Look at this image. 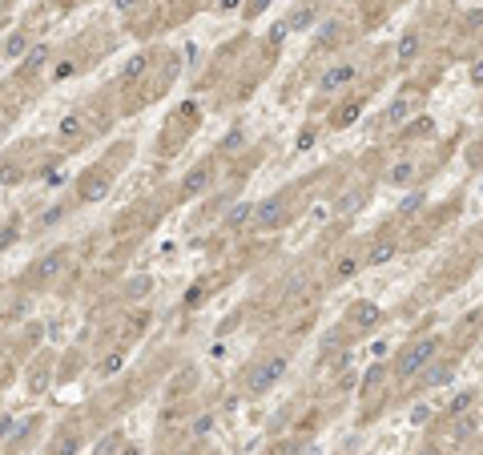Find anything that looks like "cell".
<instances>
[{
    "label": "cell",
    "mask_w": 483,
    "mask_h": 455,
    "mask_svg": "<svg viewBox=\"0 0 483 455\" xmlns=\"http://www.w3.org/2000/svg\"><path fill=\"white\" fill-rule=\"evenodd\" d=\"M197 130H202V105H197V101H181L174 113L165 117V125H161V133H158V153L161 158L181 153Z\"/></svg>",
    "instance_id": "obj_4"
},
{
    "label": "cell",
    "mask_w": 483,
    "mask_h": 455,
    "mask_svg": "<svg viewBox=\"0 0 483 455\" xmlns=\"http://www.w3.org/2000/svg\"><path fill=\"white\" fill-rule=\"evenodd\" d=\"M290 194H294V190H282V194L258 202V206H254V222H250V226H254V230H282V226H290V222H294Z\"/></svg>",
    "instance_id": "obj_11"
},
{
    "label": "cell",
    "mask_w": 483,
    "mask_h": 455,
    "mask_svg": "<svg viewBox=\"0 0 483 455\" xmlns=\"http://www.w3.org/2000/svg\"><path fill=\"white\" fill-rule=\"evenodd\" d=\"M270 455H274V451H270Z\"/></svg>",
    "instance_id": "obj_38"
},
{
    "label": "cell",
    "mask_w": 483,
    "mask_h": 455,
    "mask_svg": "<svg viewBox=\"0 0 483 455\" xmlns=\"http://www.w3.org/2000/svg\"><path fill=\"white\" fill-rule=\"evenodd\" d=\"M475 399H479V395H475V387L459 391V395H455V399L447 403V411H443V415H447V419H459L463 411H471V407H475Z\"/></svg>",
    "instance_id": "obj_25"
},
{
    "label": "cell",
    "mask_w": 483,
    "mask_h": 455,
    "mask_svg": "<svg viewBox=\"0 0 483 455\" xmlns=\"http://www.w3.org/2000/svg\"><path fill=\"white\" fill-rule=\"evenodd\" d=\"M254 206L258 202H241V206H230V214H225V230H241L254 222Z\"/></svg>",
    "instance_id": "obj_23"
},
{
    "label": "cell",
    "mask_w": 483,
    "mask_h": 455,
    "mask_svg": "<svg viewBox=\"0 0 483 455\" xmlns=\"http://www.w3.org/2000/svg\"><path fill=\"white\" fill-rule=\"evenodd\" d=\"M32 45H36V41H32V33L29 29H13V33L4 36V45H0V57H4V61H24V52L32 49Z\"/></svg>",
    "instance_id": "obj_16"
},
{
    "label": "cell",
    "mask_w": 483,
    "mask_h": 455,
    "mask_svg": "<svg viewBox=\"0 0 483 455\" xmlns=\"http://www.w3.org/2000/svg\"><path fill=\"white\" fill-rule=\"evenodd\" d=\"M133 162V141H113L93 165L80 169V178L73 181V202L77 206H97L113 194V181L125 174V165Z\"/></svg>",
    "instance_id": "obj_1"
},
{
    "label": "cell",
    "mask_w": 483,
    "mask_h": 455,
    "mask_svg": "<svg viewBox=\"0 0 483 455\" xmlns=\"http://www.w3.org/2000/svg\"><path fill=\"white\" fill-rule=\"evenodd\" d=\"M471 85H483V61H475V65H471Z\"/></svg>",
    "instance_id": "obj_36"
},
{
    "label": "cell",
    "mask_w": 483,
    "mask_h": 455,
    "mask_svg": "<svg viewBox=\"0 0 483 455\" xmlns=\"http://www.w3.org/2000/svg\"><path fill=\"white\" fill-rule=\"evenodd\" d=\"M363 266H367V262L358 258V254H342V258H338L335 266H330V282H346V278L358 274Z\"/></svg>",
    "instance_id": "obj_22"
},
{
    "label": "cell",
    "mask_w": 483,
    "mask_h": 455,
    "mask_svg": "<svg viewBox=\"0 0 483 455\" xmlns=\"http://www.w3.org/2000/svg\"><path fill=\"white\" fill-rule=\"evenodd\" d=\"M57 371H61V355L57 351H32V358L24 363V387H29V395H45L57 383Z\"/></svg>",
    "instance_id": "obj_10"
},
{
    "label": "cell",
    "mask_w": 483,
    "mask_h": 455,
    "mask_svg": "<svg viewBox=\"0 0 483 455\" xmlns=\"http://www.w3.org/2000/svg\"><path fill=\"white\" fill-rule=\"evenodd\" d=\"M16 238H20V218H8V222L0 226V250H8Z\"/></svg>",
    "instance_id": "obj_29"
},
{
    "label": "cell",
    "mask_w": 483,
    "mask_h": 455,
    "mask_svg": "<svg viewBox=\"0 0 483 455\" xmlns=\"http://www.w3.org/2000/svg\"><path fill=\"white\" fill-rule=\"evenodd\" d=\"M427 133H431V121H427V117H419V121H407V125H402V137H427Z\"/></svg>",
    "instance_id": "obj_30"
},
{
    "label": "cell",
    "mask_w": 483,
    "mask_h": 455,
    "mask_svg": "<svg viewBox=\"0 0 483 455\" xmlns=\"http://www.w3.org/2000/svg\"><path fill=\"white\" fill-rule=\"evenodd\" d=\"M117 455H141V447H137L133 439H125V443H121V451H117Z\"/></svg>",
    "instance_id": "obj_35"
},
{
    "label": "cell",
    "mask_w": 483,
    "mask_h": 455,
    "mask_svg": "<svg viewBox=\"0 0 483 455\" xmlns=\"http://www.w3.org/2000/svg\"><path fill=\"white\" fill-rule=\"evenodd\" d=\"M222 169H225V165H222V158H218V153L209 149L206 158H197V162H193L190 169L181 174V181L174 186V202L181 206V202H197V197H206L209 190L218 186Z\"/></svg>",
    "instance_id": "obj_6"
},
{
    "label": "cell",
    "mask_w": 483,
    "mask_h": 455,
    "mask_svg": "<svg viewBox=\"0 0 483 455\" xmlns=\"http://www.w3.org/2000/svg\"><path fill=\"white\" fill-rule=\"evenodd\" d=\"M415 178H419V169H415V162H411V158H399V162L386 169V181H391V186H411Z\"/></svg>",
    "instance_id": "obj_21"
},
{
    "label": "cell",
    "mask_w": 483,
    "mask_h": 455,
    "mask_svg": "<svg viewBox=\"0 0 483 455\" xmlns=\"http://www.w3.org/2000/svg\"><path fill=\"white\" fill-rule=\"evenodd\" d=\"M346 323H351L354 335H370V330L383 326V310L374 307V302H354V307L346 310Z\"/></svg>",
    "instance_id": "obj_13"
},
{
    "label": "cell",
    "mask_w": 483,
    "mask_h": 455,
    "mask_svg": "<svg viewBox=\"0 0 483 455\" xmlns=\"http://www.w3.org/2000/svg\"><path fill=\"white\" fill-rule=\"evenodd\" d=\"M45 431H48V415H41V411L20 415L0 455H32V451H41V447H45Z\"/></svg>",
    "instance_id": "obj_9"
},
{
    "label": "cell",
    "mask_w": 483,
    "mask_h": 455,
    "mask_svg": "<svg viewBox=\"0 0 483 455\" xmlns=\"http://www.w3.org/2000/svg\"><path fill=\"white\" fill-rule=\"evenodd\" d=\"M0 411H4V407H0Z\"/></svg>",
    "instance_id": "obj_37"
},
{
    "label": "cell",
    "mask_w": 483,
    "mask_h": 455,
    "mask_svg": "<svg viewBox=\"0 0 483 455\" xmlns=\"http://www.w3.org/2000/svg\"><path fill=\"white\" fill-rule=\"evenodd\" d=\"M69 262H73V246H52L48 254H41V258H32L29 266H24L16 290L20 294H45L48 286L61 282V274L69 270Z\"/></svg>",
    "instance_id": "obj_3"
},
{
    "label": "cell",
    "mask_w": 483,
    "mask_h": 455,
    "mask_svg": "<svg viewBox=\"0 0 483 455\" xmlns=\"http://www.w3.org/2000/svg\"><path fill=\"white\" fill-rule=\"evenodd\" d=\"M439 346H443V342L435 339V335H423V339L407 342L399 355L391 358V379H395V383H411V379H419V374L439 358Z\"/></svg>",
    "instance_id": "obj_7"
},
{
    "label": "cell",
    "mask_w": 483,
    "mask_h": 455,
    "mask_svg": "<svg viewBox=\"0 0 483 455\" xmlns=\"http://www.w3.org/2000/svg\"><path fill=\"white\" fill-rule=\"evenodd\" d=\"M415 52H419V33H407L399 41V61H402V65H411V61H415Z\"/></svg>",
    "instance_id": "obj_28"
},
{
    "label": "cell",
    "mask_w": 483,
    "mask_h": 455,
    "mask_svg": "<svg viewBox=\"0 0 483 455\" xmlns=\"http://www.w3.org/2000/svg\"><path fill=\"white\" fill-rule=\"evenodd\" d=\"M121 443H125V431H121V427H105V431L97 435V443H93V455H117L121 451Z\"/></svg>",
    "instance_id": "obj_20"
},
{
    "label": "cell",
    "mask_w": 483,
    "mask_h": 455,
    "mask_svg": "<svg viewBox=\"0 0 483 455\" xmlns=\"http://www.w3.org/2000/svg\"><path fill=\"white\" fill-rule=\"evenodd\" d=\"M399 254V238H391V234H374L367 246V254H363V262L367 266H386V262Z\"/></svg>",
    "instance_id": "obj_14"
},
{
    "label": "cell",
    "mask_w": 483,
    "mask_h": 455,
    "mask_svg": "<svg viewBox=\"0 0 483 455\" xmlns=\"http://www.w3.org/2000/svg\"><path fill=\"white\" fill-rule=\"evenodd\" d=\"M73 210H77V202H73V197H69V202H57L52 210H45V214H41V218H36V226H41V230L57 226V222H61V218H69V214H73Z\"/></svg>",
    "instance_id": "obj_24"
},
{
    "label": "cell",
    "mask_w": 483,
    "mask_h": 455,
    "mask_svg": "<svg viewBox=\"0 0 483 455\" xmlns=\"http://www.w3.org/2000/svg\"><path fill=\"white\" fill-rule=\"evenodd\" d=\"M238 8H241V0H218V4H214V13H222V17L225 13H238Z\"/></svg>",
    "instance_id": "obj_33"
},
{
    "label": "cell",
    "mask_w": 483,
    "mask_h": 455,
    "mask_svg": "<svg viewBox=\"0 0 483 455\" xmlns=\"http://www.w3.org/2000/svg\"><path fill=\"white\" fill-rule=\"evenodd\" d=\"M174 4H177V0H174ZM206 4H209V0H181V8H177V17H174V20H186V17H190V13H197V8H206Z\"/></svg>",
    "instance_id": "obj_32"
},
{
    "label": "cell",
    "mask_w": 483,
    "mask_h": 455,
    "mask_svg": "<svg viewBox=\"0 0 483 455\" xmlns=\"http://www.w3.org/2000/svg\"><path fill=\"white\" fill-rule=\"evenodd\" d=\"M93 435V423L85 411H73V415H64L52 431H48V443L41 447V455H80V447L89 443Z\"/></svg>",
    "instance_id": "obj_8"
},
{
    "label": "cell",
    "mask_w": 483,
    "mask_h": 455,
    "mask_svg": "<svg viewBox=\"0 0 483 455\" xmlns=\"http://www.w3.org/2000/svg\"><path fill=\"white\" fill-rule=\"evenodd\" d=\"M358 73H363V65H354V61H335V65H326L322 77H318V97H335V93H342V89H351V85L358 81Z\"/></svg>",
    "instance_id": "obj_12"
},
{
    "label": "cell",
    "mask_w": 483,
    "mask_h": 455,
    "mask_svg": "<svg viewBox=\"0 0 483 455\" xmlns=\"http://www.w3.org/2000/svg\"><path fill=\"white\" fill-rule=\"evenodd\" d=\"M407 117H411V101L399 97V101H391V109L383 113V125H386V130H395V125H399V121H407Z\"/></svg>",
    "instance_id": "obj_26"
},
{
    "label": "cell",
    "mask_w": 483,
    "mask_h": 455,
    "mask_svg": "<svg viewBox=\"0 0 483 455\" xmlns=\"http://www.w3.org/2000/svg\"><path fill=\"white\" fill-rule=\"evenodd\" d=\"M193 391H197V367H193V363H186V367H181V374H174V379H169V403H174V399H190Z\"/></svg>",
    "instance_id": "obj_17"
},
{
    "label": "cell",
    "mask_w": 483,
    "mask_h": 455,
    "mask_svg": "<svg viewBox=\"0 0 483 455\" xmlns=\"http://www.w3.org/2000/svg\"><path fill=\"white\" fill-rule=\"evenodd\" d=\"M241 149H246V125H230V133L214 146V153L222 158V165H230V162H238L241 158Z\"/></svg>",
    "instance_id": "obj_15"
},
{
    "label": "cell",
    "mask_w": 483,
    "mask_h": 455,
    "mask_svg": "<svg viewBox=\"0 0 483 455\" xmlns=\"http://www.w3.org/2000/svg\"><path fill=\"white\" fill-rule=\"evenodd\" d=\"M318 141V125H302V133L294 137V149H310Z\"/></svg>",
    "instance_id": "obj_31"
},
{
    "label": "cell",
    "mask_w": 483,
    "mask_h": 455,
    "mask_svg": "<svg viewBox=\"0 0 483 455\" xmlns=\"http://www.w3.org/2000/svg\"><path fill=\"white\" fill-rule=\"evenodd\" d=\"M419 455H447V451H443L439 443H423V447H419Z\"/></svg>",
    "instance_id": "obj_34"
},
{
    "label": "cell",
    "mask_w": 483,
    "mask_h": 455,
    "mask_svg": "<svg viewBox=\"0 0 483 455\" xmlns=\"http://www.w3.org/2000/svg\"><path fill=\"white\" fill-rule=\"evenodd\" d=\"M286 367H290L286 355H258V358H250V363L241 367V374H238V391L246 395V399H262L266 391L278 387V379L286 374Z\"/></svg>",
    "instance_id": "obj_5"
},
{
    "label": "cell",
    "mask_w": 483,
    "mask_h": 455,
    "mask_svg": "<svg viewBox=\"0 0 483 455\" xmlns=\"http://www.w3.org/2000/svg\"><path fill=\"white\" fill-rule=\"evenodd\" d=\"M451 379H455V358H435L431 367L423 371V387H443V383H451Z\"/></svg>",
    "instance_id": "obj_18"
},
{
    "label": "cell",
    "mask_w": 483,
    "mask_h": 455,
    "mask_svg": "<svg viewBox=\"0 0 483 455\" xmlns=\"http://www.w3.org/2000/svg\"><path fill=\"white\" fill-rule=\"evenodd\" d=\"M314 17H318V13H314V4H302V8H294V17L286 20V29H290V33H302V29L314 24Z\"/></svg>",
    "instance_id": "obj_27"
},
{
    "label": "cell",
    "mask_w": 483,
    "mask_h": 455,
    "mask_svg": "<svg viewBox=\"0 0 483 455\" xmlns=\"http://www.w3.org/2000/svg\"><path fill=\"white\" fill-rule=\"evenodd\" d=\"M358 113H363V97H346L342 105L330 109V125H335V130H346L351 121H358Z\"/></svg>",
    "instance_id": "obj_19"
},
{
    "label": "cell",
    "mask_w": 483,
    "mask_h": 455,
    "mask_svg": "<svg viewBox=\"0 0 483 455\" xmlns=\"http://www.w3.org/2000/svg\"><path fill=\"white\" fill-rule=\"evenodd\" d=\"M64 158L61 146L48 149V141H36V137H24L20 146H13L4 158H0V181L4 186H20V181L45 178L48 169H57Z\"/></svg>",
    "instance_id": "obj_2"
}]
</instances>
